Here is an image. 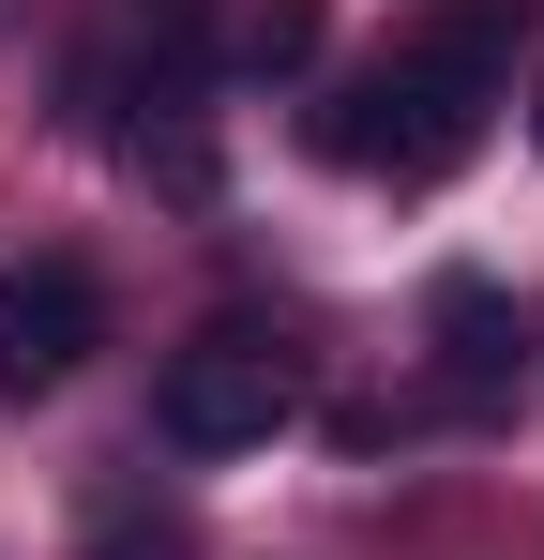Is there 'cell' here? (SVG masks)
<instances>
[{
    "label": "cell",
    "instance_id": "6da1fadb",
    "mask_svg": "<svg viewBox=\"0 0 544 560\" xmlns=\"http://www.w3.org/2000/svg\"><path fill=\"white\" fill-rule=\"evenodd\" d=\"M530 15L544 0H439V15H424L378 77H348L303 137H318L333 167H363V183H453V167L484 152V106H499V61H515Z\"/></svg>",
    "mask_w": 544,
    "mask_h": 560
},
{
    "label": "cell",
    "instance_id": "3957f363",
    "mask_svg": "<svg viewBox=\"0 0 544 560\" xmlns=\"http://www.w3.org/2000/svg\"><path fill=\"white\" fill-rule=\"evenodd\" d=\"M91 349H106L91 258H15V273H0V394H61Z\"/></svg>",
    "mask_w": 544,
    "mask_h": 560
},
{
    "label": "cell",
    "instance_id": "5b68a950",
    "mask_svg": "<svg viewBox=\"0 0 544 560\" xmlns=\"http://www.w3.org/2000/svg\"><path fill=\"white\" fill-rule=\"evenodd\" d=\"M318 46H333V0H258L243 15V77H318Z\"/></svg>",
    "mask_w": 544,
    "mask_h": 560
},
{
    "label": "cell",
    "instance_id": "8992f818",
    "mask_svg": "<svg viewBox=\"0 0 544 560\" xmlns=\"http://www.w3.org/2000/svg\"><path fill=\"white\" fill-rule=\"evenodd\" d=\"M530 152H544V106H530Z\"/></svg>",
    "mask_w": 544,
    "mask_h": 560
},
{
    "label": "cell",
    "instance_id": "277c9868",
    "mask_svg": "<svg viewBox=\"0 0 544 560\" xmlns=\"http://www.w3.org/2000/svg\"><path fill=\"white\" fill-rule=\"evenodd\" d=\"M515 364H530V318H515L484 273H439V378L469 394V409H499V394H515Z\"/></svg>",
    "mask_w": 544,
    "mask_h": 560
},
{
    "label": "cell",
    "instance_id": "7a4b0ae2",
    "mask_svg": "<svg viewBox=\"0 0 544 560\" xmlns=\"http://www.w3.org/2000/svg\"><path fill=\"white\" fill-rule=\"evenodd\" d=\"M303 409V349L287 334H197V349H167V378H152V424H167V455H258L272 424Z\"/></svg>",
    "mask_w": 544,
    "mask_h": 560
}]
</instances>
